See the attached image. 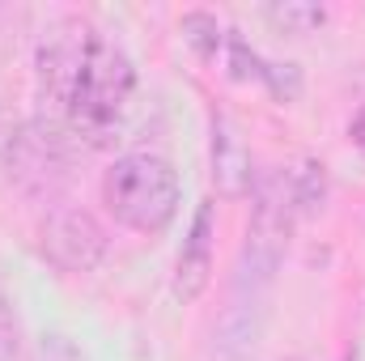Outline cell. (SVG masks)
I'll list each match as a JSON object with an SVG mask.
<instances>
[{"label": "cell", "mask_w": 365, "mask_h": 361, "mask_svg": "<svg viewBox=\"0 0 365 361\" xmlns=\"http://www.w3.org/2000/svg\"><path fill=\"white\" fill-rule=\"evenodd\" d=\"M212 230H217V208L212 200H204L195 208V221H191V234L182 243L179 255V276H175V293L182 302H195L208 285V272H212Z\"/></svg>", "instance_id": "cell-3"}, {"label": "cell", "mask_w": 365, "mask_h": 361, "mask_svg": "<svg viewBox=\"0 0 365 361\" xmlns=\"http://www.w3.org/2000/svg\"><path fill=\"white\" fill-rule=\"evenodd\" d=\"M268 17L280 21V26L310 30V26H319V21H323V9H314V4H284V9H268Z\"/></svg>", "instance_id": "cell-5"}, {"label": "cell", "mask_w": 365, "mask_h": 361, "mask_svg": "<svg viewBox=\"0 0 365 361\" xmlns=\"http://www.w3.org/2000/svg\"><path fill=\"white\" fill-rule=\"evenodd\" d=\"M38 81H43V106H56L81 141L106 145L119 119L128 115L136 68L123 56V47L81 26L77 39L43 47Z\"/></svg>", "instance_id": "cell-1"}, {"label": "cell", "mask_w": 365, "mask_h": 361, "mask_svg": "<svg viewBox=\"0 0 365 361\" xmlns=\"http://www.w3.org/2000/svg\"><path fill=\"white\" fill-rule=\"evenodd\" d=\"M349 136H353V145H357V149L365 153V106L357 111V115H353V128H349Z\"/></svg>", "instance_id": "cell-7"}, {"label": "cell", "mask_w": 365, "mask_h": 361, "mask_svg": "<svg viewBox=\"0 0 365 361\" xmlns=\"http://www.w3.org/2000/svg\"><path fill=\"white\" fill-rule=\"evenodd\" d=\"M212 175L221 179L225 195H242L251 183V158L242 149V141L230 132V123H217V141H212Z\"/></svg>", "instance_id": "cell-4"}, {"label": "cell", "mask_w": 365, "mask_h": 361, "mask_svg": "<svg viewBox=\"0 0 365 361\" xmlns=\"http://www.w3.org/2000/svg\"><path fill=\"white\" fill-rule=\"evenodd\" d=\"M102 195L128 230L162 234L179 208V175L158 153H128L106 171Z\"/></svg>", "instance_id": "cell-2"}, {"label": "cell", "mask_w": 365, "mask_h": 361, "mask_svg": "<svg viewBox=\"0 0 365 361\" xmlns=\"http://www.w3.org/2000/svg\"><path fill=\"white\" fill-rule=\"evenodd\" d=\"M13 357V327H9V315H4V306H0V361Z\"/></svg>", "instance_id": "cell-6"}]
</instances>
